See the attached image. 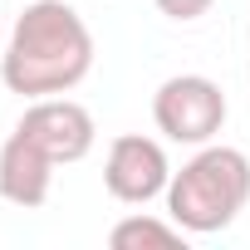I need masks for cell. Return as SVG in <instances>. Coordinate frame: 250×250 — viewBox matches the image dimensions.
Masks as SVG:
<instances>
[{"label": "cell", "instance_id": "6da1fadb", "mask_svg": "<svg viewBox=\"0 0 250 250\" xmlns=\"http://www.w3.org/2000/svg\"><path fill=\"white\" fill-rule=\"evenodd\" d=\"M93 69V30L64 0H35L0 49V79L20 98H54L88 79Z\"/></svg>", "mask_w": 250, "mask_h": 250}, {"label": "cell", "instance_id": "7a4b0ae2", "mask_svg": "<svg viewBox=\"0 0 250 250\" xmlns=\"http://www.w3.org/2000/svg\"><path fill=\"white\" fill-rule=\"evenodd\" d=\"M245 201H250V157L226 143L196 147V157L182 162V172H172L167 182V216L187 235L226 230L245 211Z\"/></svg>", "mask_w": 250, "mask_h": 250}, {"label": "cell", "instance_id": "3957f363", "mask_svg": "<svg viewBox=\"0 0 250 250\" xmlns=\"http://www.w3.org/2000/svg\"><path fill=\"white\" fill-rule=\"evenodd\" d=\"M226 93L216 79L206 74H172L157 93H152V123L167 143L182 147H206L221 128H226Z\"/></svg>", "mask_w": 250, "mask_h": 250}, {"label": "cell", "instance_id": "277c9868", "mask_svg": "<svg viewBox=\"0 0 250 250\" xmlns=\"http://www.w3.org/2000/svg\"><path fill=\"white\" fill-rule=\"evenodd\" d=\"M167 182H172V162H167V147L157 138H143V133H123L108 143V157H103V187L113 201L123 206H147L157 196H167Z\"/></svg>", "mask_w": 250, "mask_h": 250}, {"label": "cell", "instance_id": "5b68a950", "mask_svg": "<svg viewBox=\"0 0 250 250\" xmlns=\"http://www.w3.org/2000/svg\"><path fill=\"white\" fill-rule=\"evenodd\" d=\"M15 128H20L25 138H35L59 167H64V162H83V157L93 152V138H98L93 113H88L83 103L64 98V93H54V98H30V108H25V118L15 123Z\"/></svg>", "mask_w": 250, "mask_h": 250}, {"label": "cell", "instance_id": "8992f818", "mask_svg": "<svg viewBox=\"0 0 250 250\" xmlns=\"http://www.w3.org/2000/svg\"><path fill=\"white\" fill-rule=\"evenodd\" d=\"M54 167L59 162L35 138H25L15 128L5 138V147H0V196H5L10 206H25V211L44 206L49 201V187H54Z\"/></svg>", "mask_w": 250, "mask_h": 250}, {"label": "cell", "instance_id": "52a82bcc", "mask_svg": "<svg viewBox=\"0 0 250 250\" xmlns=\"http://www.w3.org/2000/svg\"><path fill=\"white\" fill-rule=\"evenodd\" d=\"M182 226L177 221H157V216H123L113 230H108V245L113 250H143V245H157V250H172L182 245Z\"/></svg>", "mask_w": 250, "mask_h": 250}, {"label": "cell", "instance_id": "ba28073f", "mask_svg": "<svg viewBox=\"0 0 250 250\" xmlns=\"http://www.w3.org/2000/svg\"><path fill=\"white\" fill-rule=\"evenodd\" d=\"M211 5H216V0H157V10H162L167 20H182V25L201 20V15H206Z\"/></svg>", "mask_w": 250, "mask_h": 250}, {"label": "cell", "instance_id": "9c48e42d", "mask_svg": "<svg viewBox=\"0 0 250 250\" xmlns=\"http://www.w3.org/2000/svg\"><path fill=\"white\" fill-rule=\"evenodd\" d=\"M0 49H5V30H0Z\"/></svg>", "mask_w": 250, "mask_h": 250}]
</instances>
